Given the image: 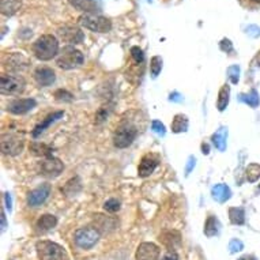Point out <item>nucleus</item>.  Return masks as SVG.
<instances>
[{"label":"nucleus","instance_id":"4c0bfd02","mask_svg":"<svg viewBox=\"0 0 260 260\" xmlns=\"http://www.w3.org/2000/svg\"><path fill=\"white\" fill-rule=\"evenodd\" d=\"M131 56H133L134 61L137 64H142L143 60H145V55H143V51H142L139 47H133L131 48Z\"/></svg>","mask_w":260,"mask_h":260},{"label":"nucleus","instance_id":"f8f14e48","mask_svg":"<svg viewBox=\"0 0 260 260\" xmlns=\"http://www.w3.org/2000/svg\"><path fill=\"white\" fill-rule=\"evenodd\" d=\"M30 66V61L26 59L25 56L21 55V53H13L6 57L5 60V67L9 71H13V73H19V71H23Z\"/></svg>","mask_w":260,"mask_h":260},{"label":"nucleus","instance_id":"cd10ccee","mask_svg":"<svg viewBox=\"0 0 260 260\" xmlns=\"http://www.w3.org/2000/svg\"><path fill=\"white\" fill-rule=\"evenodd\" d=\"M79 191H81V181H79L78 177H74V179L69 180L67 184L61 188V192H63L66 197H74Z\"/></svg>","mask_w":260,"mask_h":260},{"label":"nucleus","instance_id":"5701e85b","mask_svg":"<svg viewBox=\"0 0 260 260\" xmlns=\"http://www.w3.org/2000/svg\"><path fill=\"white\" fill-rule=\"evenodd\" d=\"M30 153L36 155V157L48 158L52 157V147L45 145V143H40V142H31L29 146Z\"/></svg>","mask_w":260,"mask_h":260},{"label":"nucleus","instance_id":"f257e3e1","mask_svg":"<svg viewBox=\"0 0 260 260\" xmlns=\"http://www.w3.org/2000/svg\"><path fill=\"white\" fill-rule=\"evenodd\" d=\"M33 53L39 60L48 61L59 53V41L55 36L44 35L33 44Z\"/></svg>","mask_w":260,"mask_h":260},{"label":"nucleus","instance_id":"1a4fd4ad","mask_svg":"<svg viewBox=\"0 0 260 260\" xmlns=\"http://www.w3.org/2000/svg\"><path fill=\"white\" fill-rule=\"evenodd\" d=\"M57 36L60 40H63L64 43L70 44V45H75V44L83 43L85 35L78 26L75 25H64L57 29Z\"/></svg>","mask_w":260,"mask_h":260},{"label":"nucleus","instance_id":"3c124183","mask_svg":"<svg viewBox=\"0 0 260 260\" xmlns=\"http://www.w3.org/2000/svg\"><path fill=\"white\" fill-rule=\"evenodd\" d=\"M252 2H255V3H260V0H252Z\"/></svg>","mask_w":260,"mask_h":260},{"label":"nucleus","instance_id":"c9c22d12","mask_svg":"<svg viewBox=\"0 0 260 260\" xmlns=\"http://www.w3.org/2000/svg\"><path fill=\"white\" fill-rule=\"evenodd\" d=\"M104 210L108 211V213H116V211L120 210V202L115 199V198H112V199L104 203Z\"/></svg>","mask_w":260,"mask_h":260},{"label":"nucleus","instance_id":"a19ab883","mask_svg":"<svg viewBox=\"0 0 260 260\" xmlns=\"http://www.w3.org/2000/svg\"><path fill=\"white\" fill-rule=\"evenodd\" d=\"M219 47H221L222 51L226 52V53H228V52H233V45H232L231 40L223 39L221 43H219Z\"/></svg>","mask_w":260,"mask_h":260},{"label":"nucleus","instance_id":"de8ad7c7","mask_svg":"<svg viewBox=\"0 0 260 260\" xmlns=\"http://www.w3.org/2000/svg\"><path fill=\"white\" fill-rule=\"evenodd\" d=\"M239 260H257L255 257V256H252V255H247V256H243V257H240Z\"/></svg>","mask_w":260,"mask_h":260},{"label":"nucleus","instance_id":"f03ea898","mask_svg":"<svg viewBox=\"0 0 260 260\" xmlns=\"http://www.w3.org/2000/svg\"><path fill=\"white\" fill-rule=\"evenodd\" d=\"M83 60H85V57H83V53L81 51H78L77 48L71 47V45H67L60 51L56 64L60 69L73 70L83 64Z\"/></svg>","mask_w":260,"mask_h":260},{"label":"nucleus","instance_id":"473e14b6","mask_svg":"<svg viewBox=\"0 0 260 260\" xmlns=\"http://www.w3.org/2000/svg\"><path fill=\"white\" fill-rule=\"evenodd\" d=\"M112 109H113V108H112L111 105H104V107L100 108L99 112H97V115H95V124L104 123V121L109 117V115H111Z\"/></svg>","mask_w":260,"mask_h":260},{"label":"nucleus","instance_id":"dca6fc26","mask_svg":"<svg viewBox=\"0 0 260 260\" xmlns=\"http://www.w3.org/2000/svg\"><path fill=\"white\" fill-rule=\"evenodd\" d=\"M159 248L153 243H142L138 247L137 260H158Z\"/></svg>","mask_w":260,"mask_h":260},{"label":"nucleus","instance_id":"bb28decb","mask_svg":"<svg viewBox=\"0 0 260 260\" xmlns=\"http://www.w3.org/2000/svg\"><path fill=\"white\" fill-rule=\"evenodd\" d=\"M188 129V117L185 115H176L172 121V131L176 134L185 133Z\"/></svg>","mask_w":260,"mask_h":260},{"label":"nucleus","instance_id":"423d86ee","mask_svg":"<svg viewBox=\"0 0 260 260\" xmlns=\"http://www.w3.org/2000/svg\"><path fill=\"white\" fill-rule=\"evenodd\" d=\"M101 233H100L94 226H87V228H81L74 233V241L75 245L81 249H91V248L99 243Z\"/></svg>","mask_w":260,"mask_h":260},{"label":"nucleus","instance_id":"a18cd8bd","mask_svg":"<svg viewBox=\"0 0 260 260\" xmlns=\"http://www.w3.org/2000/svg\"><path fill=\"white\" fill-rule=\"evenodd\" d=\"M5 199H6V207L9 209V211H11V205H13V202H11V195H10V193H5Z\"/></svg>","mask_w":260,"mask_h":260},{"label":"nucleus","instance_id":"412c9836","mask_svg":"<svg viewBox=\"0 0 260 260\" xmlns=\"http://www.w3.org/2000/svg\"><path fill=\"white\" fill-rule=\"evenodd\" d=\"M57 225V218L52 214H44L39 218V221L36 223V228L40 232H49Z\"/></svg>","mask_w":260,"mask_h":260},{"label":"nucleus","instance_id":"72a5a7b5","mask_svg":"<svg viewBox=\"0 0 260 260\" xmlns=\"http://www.w3.org/2000/svg\"><path fill=\"white\" fill-rule=\"evenodd\" d=\"M162 70V59L159 56H154L150 60V71H151V75L153 78H157L158 74L161 73Z\"/></svg>","mask_w":260,"mask_h":260},{"label":"nucleus","instance_id":"58836bf2","mask_svg":"<svg viewBox=\"0 0 260 260\" xmlns=\"http://www.w3.org/2000/svg\"><path fill=\"white\" fill-rule=\"evenodd\" d=\"M151 129H153L154 133L159 135V137H164L165 133H167V129H165V125L161 123V121H158V120H154L153 123H151Z\"/></svg>","mask_w":260,"mask_h":260},{"label":"nucleus","instance_id":"8fccbe9b","mask_svg":"<svg viewBox=\"0 0 260 260\" xmlns=\"http://www.w3.org/2000/svg\"><path fill=\"white\" fill-rule=\"evenodd\" d=\"M202 150H203V154H209V145H206V143H203L202 145Z\"/></svg>","mask_w":260,"mask_h":260},{"label":"nucleus","instance_id":"0eeeda50","mask_svg":"<svg viewBox=\"0 0 260 260\" xmlns=\"http://www.w3.org/2000/svg\"><path fill=\"white\" fill-rule=\"evenodd\" d=\"M138 137V128L131 123H123L113 134V145L117 149H125L133 145Z\"/></svg>","mask_w":260,"mask_h":260},{"label":"nucleus","instance_id":"603ef678","mask_svg":"<svg viewBox=\"0 0 260 260\" xmlns=\"http://www.w3.org/2000/svg\"><path fill=\"white\" fill-rule=\"evenodd\" d=\"M257 189H259V191H260V184H259V188H257Z\"/></svg>","mask_w":260,"mask_h":260},{"label":"nucleus","instance_id":"2f4dec72","mask_svg":"<svg viewBox=\"0 0 260 260\" xmlns=\"http://www.w3.org/2000/svg\"><path fill=\"white\" fill-rule=\"evenodd\" d=\"M260 177V165L259 164H249L247 168V180L249 183H255Z\"/></svg>","mask_w":260,"mask_h":260},{"label":"nucleus","instance_id":"2eb2a0df","mask_svg":"<svg viewBox=\"0 0 260 260\" xmlns=\"http://www.w3.org/2000/svg\"><path fill=\"white\" fill-rule=\"evenodd\" d=\"M94 228L100 232V233H109V232L115 231L117 228V221L115 218L103 215V214H95L93 219Z\"/></svg>","mask_w":260,"mask_h":260},{"label":"nucleus","instance_id":"7ed1b4c3","mask_svg":"<svg viewBox=\"0 0 260 260\" xmlns=\"http://www.w3.org/2000/svg\"><path fill=\"white\" fill-rule=\"evenodd\" d=\"M78 23L82 27L91 30V31H97V33H108L112 29V22L99 14H83L78 19Z\"/></svg>","mask_w":260,"mask_h":260},{"label":"nucleus","instance_id":"ea45409f","mask_svg":"<svg viewBox=\"0 0 260 260\" xmlns=\"http://www.w3.org/2000/svg\"><path fill=\"white\" fill-rule=\"evenodd\" d=\"M243 248L244 244L237 239H233L231 243H229V251H231V253H237V252L241 251Z\"/></svg>","mask_w":260,"mask_h":260},{"label":"nucleus","instance_id":"4be33fe9","mask_svg":"<svg viewBox=\"0 0 260 260\" xmlns=\"http://www.w3.org/2000/svg\"><path fill=\"white\" fill-rule=\"evenodd\" d=\"M63 115H64V112L59 111V112H55V113H51L49 116H47L43 123H40L39 125H36L35 131H33V137H35V138L39 137L40 134L45 131V128L49 127L52 123H55L56 120H59L60 117H63Z\"/></svg>","mask_w":260,"mask_h":260},{"label":"nucleus","instance_id":"6e6552de","mask_svg":"<svg viewBox=\"0 0 260 260\" xmlns=\"http://www.w3.org/2000/svg\"><path fill=\"white\" fill-rule=\"evenodd\" d=\"M23 145H25V139H23V137H19V134L5 133L2 135L0 146H2L3 154H7V155H18V154L22 153Z\"/></svg>","mask_w":260,"mask_h":260},{"label":"nucleus","instance_id":"b1692460","mask_svg":"<svg viewBox=\"0 0 260 260\" xmlns=\"http://www.w3.org/2000/svg\"><path fill=\"white\" fill-rule=\"evenodd\" d=\"M22 0H2V14L6 17H13L21 9Z\"/></svg>","mask_w":260,"mask_h":260},{"label":"nucleus","instance_id":"c756f323","mask_svg":"<svg viewBox=\"0 0 260 260\" xmlns=\"http://www.w3.org/2000/svg\"><path fill=\"white\" fill-rule=\"evenodd\" d=\"M229 218L235 225H244L245 223V213L241 207H231L229 209Z\"/></svg>","mask_w":260,"mask_h":260},{"label":"nucleus","instance_id":"49530a36","mask_svg":"<svg viewBox=\"0 0 260 260\" xmlns=\"http://www.w3.org/2000/svg\"><path fill=\"white\" fill-rule=\"evenodd\" d=\"M6 228H7V221H6V214H5V211L2 210V232H5Z\"/></svg>","mask_w":260,"mask_h":260},{"label":"nucleus","instance_id":"c85d7f7f","mask_svg":"<svg viewBox=\"0 0 260 260\" xmlns=\"http://www.w3.org/2000/svg\"><path fill=\"white\" fill-rule=\"evenodd\" d=\"M218 231H219V222L214 215H210L205 223V235L207 237H214L218 235Z\"/></svg>","mask_w":260,"mask_h":260},{"label":"nucleus","instance_id":"9b49d317","mask_svg":"<svg viewBox=\"0 0 260 260\" xmlns=\"http://www.w3.org/2000/svg\"><path fill=\"white\" fill-rule=\"evenodd\" d=\"M51 185L49 184H41L40 187L29 192L27 195V205L30 207H39V206L44 205L49 195H51Z\"/></svg>","mask_w":260,"mask_h":260},{"label":"nucleus","instance_id":"c03bdc74","mask_svg":"<svg viewBox=\"0 0 260 260\" xmlns=\"http://www.w3.org/2000/svg\"><path fill=\"white\" fill-rule=\"evenodd\" d=\"M169 100H171V101H176V103H181V101H183V97H181L179 93H173L171 94Z\"/></svg>","mask_w":260,"mask_h":260},{"label":"nucleus","instance_id":"393cba45","mask_svg":"<svg viewBox=\"0 0 260 260\" xmlns=\"http://www.w3.org/2000/svg\"><path fill=\"white\" fill-rule=\"evenodd\" d=\"M226 139H228V128L221 127L217 133L214 134L211 141H213L214 146L217 147L219 151H225L226 150Z\"/></svg>","mask_w":260,"mask_h":260},{"label":"nucleus","instance_id":"37998d69","mask_svg":"<svg viewBox=\"0 0 260 260\" xmlns=\"http://www.w3.org/2000/svg\"><path fill=\"white\" fill-rule=\"evenodd\" d=\"M195 162H197V159L193 157H189V159H188V165H187V169H185V175H189V172L195 168Z\"/></svg>","mask_w":260,"mask_h":260},{"label":"nucleus","instance_id":"6ab92c4d","mask_svg":"<svg viewBox=\"0 0 260 260\" xmlns=\"http://www.w3.org/2000/svg\"><path fill=\"white\" fill-rule=\"evenodd\" d=\"M69 3L85 14H95L100 11V0H69Z\"/></svg>","mask_w":260,"mask_h":260},{"label":"nucleus","instance_id":"e433bc0d","mask_svg":"<svg viewBox=\"0 0 260 260\" xmlns=\"http://www.w3.org/2000/svg\"><path fill=\"white\" fill-rule=\"evenodd\" d=\"M228 77L232 81V83H239L240 79V67L239 66H232L228 69Z\"/></svg>","mask_w":260,"mask_h":260},{"label":"nucleus","instance_id":"a878e982","mask_svg":"<svg viewBox=\"0 0 260 260\" xmlns=\"http://www.w3.org/2000/svg\"><path fill=\"white\" fill-rule=\"evenodd\" d=\"M229 97H231V86L223 85L218 93V100H217V108L219 112H223L229 104Z\"/></svg>","mask_w":260,"mask_h":260},{"label":"nucleus","instance_id":"aec40b11","mask_svg":"<svg viewBox=\"0 0 260 260\" xmlns=\"http://www.w3.org/2000/svg\"><path fill=\"white\" fill-rule=\"evenodd\" d=\"M211 195H213L214 201H217L218 203H225L226 201L231 199L232 191L226 184H217L211 189Z\"/></svg>","mask_w":260,"mask_h":260},{"label":"nucleus","instance_id":"09e8293b","mask_svg":"<svg viewBox=\"0 0 260 260\" xmlns=\"http://www.w3.org/2000/svg\"><path fill=\"white\" fill-rule=\"evenodd\" d=\"M253 63H255L256 66H257V67H260V51H259V53L256 55L255 60H253Z\"/></svg>","mask_w":260,"mask_h":260},{"label":"nucleus","instance_id":"4468645a","mask_svg":"<svg viewBox=\"0 0 260 260\" xmlns=\"http://www.w3.org/2000/svg\"><path fill=\"white\" fill-rule=\"evenodd\" d=\"M158 162L159 158L154 154H146L145 157L142 158L139 162V167H138V175L141 177H147L155 171V168L158 167Z\"/></svg>","mask_w":260,"mask_h":260},{"label":"nucleus","instance_id":"ddd939ff","mask_svg":"<svg viewBox=\"0 0 260 260\" xmlns=\"http://www.w3.org/2000/svg\"><path fill=\"white\" fill-rule=\"evenodd\" d=\"M36 100L33 99H19L14 100L7 105V111L13 115H25L36 107Z\"/></svg>","mask_w":260,"mask_h":260},{"label":"nucleus","instance_id":"9d476101","mask_svg":"<svg viewBox=\"0 0 260 260\" xmlns=\"http://www.w3.org/2000/svg\"><path fill=\"white\" fill-rule=\"evenodd\" d=\"M40 175L47 176V177H57L63 172L64 165L59 158L48 157L44 158V161L39 162Z\"/></svg>","mask_w":260,"mask_h":260},{"label":"nucleus","instance_id":"20e7f679","mask_svg":"<svg viewBox=\"0 0 260 260\" xmlns=\"http://www.w3.org/2000/svg\"><path fill=\"white\" fill-rule=\"evenodd\" d=\"M36 249H37V255L40 260H66L67 259V253L64 251L61 245L52 241H39L36 244Z\"/></svg>","mask_w":260,"mask_h":260},{"label":"nucleus","instance_id":"7c9ffc66","mask_svg":"<svg viewBox=\"0 0 260 260\" xmlns=\"http://www.w3.org/2000/svg\"><path fill=\"white\" fill-rule=\"evenodd\" d=\"M240 101L248 104L251 108H256L260 104L259 93L256 90H251L248 94H241L240 95Z\"/></svg>","mask_w":260,"mask_h":260},{"label":"nucleus","instance_id":"a211bd4d","mask_svg":"<svg viewBox=\"0 0 260 260\" xmlns=\"http://www.w3.org/2000/svg\"><path fill=\"white\" fill-rule=\"evenodd\" d=\"M159 241L169 251H173V249H176V248L181 245V235H180V232L173 231V229L172 231H165L159 235Z\"/></svg>","mask_w":260,"mask_h":260},{"label":"nucleus","instance_id":"f3484780","mask_svg":"<svg viewBox=\"0 0 260 260\" xmlns=\"http://www.w3.org/2000/svg\"><path fill=\"white\" fill-rule=\"evenodd\" d=\"M33 77H35V81L43 87L51 86L56 79L55 71L49 67H39L33 74Z\"/></svg>","mask_w":260,"mask_h":260},{"label":"nucleus","instance_id":"39448f33","mask_svg":"<svg viewBox=\"0 0 260 260\" xmlns=\"http://www.w3.org/2000/svg\"><path fill=\"white\" fill-rule=\"evenodd\" d=\"M26 82L18 74H3L0 77V91L5 95H18L23 93Z\"/></svg>","mask_w":260,"mask_h":260},{"label":"nucleus","instance_id":"79ce46f5","mask_svg":"<svg viewBox=\"0 0 260 260\" xmlns=\"http://www.w3.org/2000/svg\"><path fill=\"white\" fill-rule=\"evenodd\" d=\"M161 260H179V255L175 251H169Z\"/></svg>","mask_w":260,"mask_h":260},{"label":"nucleus","instance_id":"f704fd0d","mask_svg":"<svg viewBox=\"0 0 260 260\" xmlns=\"http://www.w3.org/2000/svg\"><path fill=\"white\" fill-rule=\"evenodd\" d=\"M55 99L57 101H63V103H71L74 99V95L70 91L67 90H63V89H59L55 91Z\"/></svg>","mask_w":260,"mask_h":260}]
</instances>
